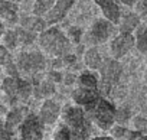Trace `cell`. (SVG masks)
Here are the masks:
<instances>
[{
    "instance_id": "obj_1",
    "label": "cell",
    "mask_w": 147,
    "mask_h": 140,
    "mask_svg": "<svg viewBox=\"0 0 147 140\" xmlns=\"http://www.w3.org/2000/svg\"><path fill=\"white\" fill-rule=\"evenodd\" d=\"M62 121L71 130V140H88L91 133V120L80 106H66L62 110Z\"/></svg>"
},
{
    "instance_id": "obj_2",
    "label": "cell",
    "mask_w": 147,
    "mask_h": 140,
    "mask_svg": "<svg viewBox=\"0 0 147 140\" xmlns=\"http://www.w3.org/2000/svg\"><path fill=\"white\" fill-rule=\"evenodd\" d=\"M87 116L91 121H94L100 129L110 130L115 123V107L105 98L98 97L94 103L84 107Z\"/></svg>"
},
{
    "instance_id": "obj_3",
    "label": "cell",
    "mask_w": 147,
    "mask_h": 140,
    "mask_svg": "<svg viewBox=\"0 0 147 140\" xmlns=\"http://www.w3.org/2000/svg\"><path fill=\"white\" fill-rule=\"evenodd\" d=\"M40 45L53 56H62L69 51V41L56 28H51L40 35Z\"/></svg>"
},
{
    "instance_id": "obj_4",
    "label": "cell",
    "mask_w": 147,
    "mask_h": 140,
    "mask_svg": "<svg viewBox=\"0 0 147 140\" xmlns=\"http://www.w3.org/2000/svg\"><path fill=\"white\" fill-rule=\"evenodd\" d=\"M20 140H42L43 139V123L39 116L28 114L19 126Z\"/></svg>"
},
{
    "instance_id": "obj_5",
    "label": "cell",
    "mask_w": 147,
    "mask_h": 140,
    "mask_svg": "<svg viewBox=\"0 0 147 140\" xmlns=\"http://www.w3.org/2000/svg\"><path fill=\"white\" fill-rule=\"evenodd\" d=\"M45 68V58L39 52H23L18 58V69L26 74H35Z\"/></svg>"
},
{
    "instance_id": "obj_6",
    "label": "cell",
    "mask_w": 147,
    "mask_h": 140,
    "mask_svg": "<svg viewBox=\"0 0 147 140\" xmlns=\"http://www.w3.org/2000/svg\"><path fill=\"white\" fill-rule=\"evenodd\" d=\"M120 75H121V65L114 59L105 61L102 64V68H101V77H102L104 90L108 91L118 81Z\"/></svg>"
},
{
    "instance_id": "obj_7",
    "label": "cell",
    "mask_w": 147,
    "mask_h": 140,
    "mask_svg": "<svg viewBox=\"0 0 147 140\" xmlns=\"http://www.w3.org/2000/svg\"><path fill=\"white\" fill-rule=\"evenodd\" d=\"M61 114H62L61 107L53 100H45L39 110V117L43 124H53L59 118Z\"/></svg>"
},
{
    "instance_id": "obj_8",
    "label": "cell",
    "mask_w": 147,
    "mask_h": 140,
    "mask_svg": "<svg viewBox=\"0 0 147 140\" xmlns=\"http://www.w3.org/2000/svg\"><path fill=\"white\" fill-rule=\"evenodd\" d=\"M113 30V26H111V22H107V20H97L90 33H88V41L92 42V43H101L104 41H107V38L110 36Z\"/></svg>"
},
{
    "instance_id": "obj_9",
    "label": "cell",
    "mask_w": 147,
    "mask_h": 140,
    "mask_svg": "<svg viewBox=\"0 0 147 140\" xmlns=\"http://www.w3.org/2000/svg\"><path fill=\"white\" fill-rule=\"evenodd\" d=\"M134 45V38L130 33L123 32L121 35H118L113 43H111V53L114 58H121L123 55H125Z\"/></svg>"
},
{
    "instance_id": "obj_10",
    "label": "cell",
    "mask_w": 147,
    "mask_h": 140,
    "mask_svg": "<svg viewBox=\"0 0 147 140\" xmlns=\"http://www.w3.org/2000/svg\"><path fill=\"white\" fill-rule=\"evenodd\" d=\"M75 0H56L55 5L52 6V9L46 13V22L48 23H55L58 20H61L65 13L68 12V9L74 5Z\"/></svg>"
},
{
    "instance_id": "obj_11",
    "label": "cell",
    "mask_w": 147,
    "mask_h": 140,
    "mask_svg": "<svg viewBox=\"0 0 147 140\" xmlns=\"http://www.w3.org/2000/svg\"><path fill=\"white\" fill-rule=\"evenodd\" d=\"M110 133L115 140H147V134L138 133L136 130L125 129L124 126H120V124L113 126L110 129Z\"/></svg>"
},
{
    "instance_id": "obj_12",
    "label": "cell",
    "mask_w": 147,
    "mask_h": 140,
    "mask_svg": "<svg viewBox=\"0 0 147 140\" xmlns=\"http://www.w3.org/2000/svg\"><path fill=\"white\" fill-rule=\"evenodd\" d=\"M98 91L95 90H90V88H84V87H80L77 88L75 91L72 93V98L75 101L77 106H82V107H87L88 104L94 103L97 98H98Z\"/></svg>"
},
{
    "instance_id": "obj_13",
    "label": "cell",
    "mask_w": 147,
    "mask_h": 140,
    "mask_svg": "<svg viewBox=\"0 0 147 140\" xmlns=\"http://www.w3.org/2000/svg\"><path fill=\"white\" fill-rule=\"evenodd\" d=\"M95 2L101 7L104 16L110 22H113V23L118 22V19H120V7L117 5V0H95Z\"/></svg>"
},
{
    "instance_id": "obj_14",
    "label": "cell",
    "mask_w": 147,
    "mask_h": 140,
    "mask_svg": "<svg viewBox=\"0 0 147 140\" xmlns=\"http://www.w3.org/2000/svg\"><path fill=\"white\" fill-rule=\"evenodd\" d=\"M26 116H28L26 108H23V107H16V108H12L10 111L6 113L5 123H6V126H7L12 131H15V129H19V126L22 124V121L25 120Z\"/></svg>"
},
{
    "instance_id": "obj_15",
    "label": "cell",
    "mask_w": 147,
    "mask_h": 140,
    "mask_svg": "<svg viewBox=\"0 0 147 140\" xmlns=\"http://www.w3.org/2000/svg\"><path fill=\"white\" fill-rule=\"evenodd\" d=\"M3 91L6 95L12 100H19V91H20V78L18 77H7L3 80Z\"/></svg>"
},
{
    "instance_id": "obj_16",
    "label": "cell",
    "mask_w": 147,
    "mask_h": 140,
    "mask_svg": "<svg viewBox=\"0 0 147 140\" xmlns=\"http://www.w3.org/2000/svg\"><path fill=\"white\" fill-rule=\"evenodd\" d=\"M45 23L46 20L40 19L39 16H33V18H25L22 20V26L28 30H32V32H38V30H43L45 29Z\"/></svg>"
},
{
    "instance_id": "obj_17",
    "label": "cell",
    "mask_w": 147,
    "mask_h": 140,
    "mask_svg": "<svg viewBox=\"0 0 147 140\" xmlns=\"http://www.w3.org/2000/svg\"><path fill=\"white\" fill-rule=\"evenodd\" d=\"M138 18H137V15H134V13H127V15H124V18H123V20H121V30L123 32H125V33H130V32H133L137 26H138Z\"/></svg>"
},
{
    "instance_id": "obj_18",
    "label": "cell",
    "mask_w": 147,
    "mask_h": 140,
    "mask_svg": "<svg viewBox=\"0 0 147 140\" xmlns=\"http://www.w3.org/2000/svg\"><path fill=\"white\" fill-rule=\"evenodd\" d=\"M84 59H85V64H87L90 68H92V69L100 68L101 64H102V59H101V56H100V53H98V51H97L95 48L88 49Z\"/></svg>"
},
{
    "instance_id": "obj_19",
    "label": "cell",
    "mask_w": 147,
    "mask_h": 140,
    "mask_svg": "<svg viewBox=\"0 0 147 140\" xmlns=\"http://www.w3.org/2000/svg\"><path fill=\"white\" fill-rule=\"evenodd\" d=\"M33 93L36 94V97L39 98H46V97H51L53 93H55V85L52 81H45V83H40L35 90Z\"/></svg>"
},
{
    "instance_id": "obj_20",
    "label": "cell",
    "mask_w": 147,
    "mask_h": 140,
    "mask_svg": "<svg viewBox=\"0 0 147 140\" xmlns=\"http://www.w3.org/2000/svg\"><path fill=\"white\" fill-rule=\"evenodd\" d=\"M56 0H35V6H33V13L36 16H42L45 13H48L52 6L55 5Z\"/></svg>"
},
{
    "instance_id": "obj_21",
    "label": "cell",
    "mask_w": 147,
    "mask_h": 140,
    "mask_svg": "<svg viewBox=\"0 0 147 140\" xmlns=\"http://www.w3.org/2000/svg\"><path fill=\"white\" fill-rule=\"evenodd\" d=\"M80 87H84V88H90V90H95L98 91V83H97V78L90 74V72H84L81 77H80Z\"/></svg>"
},
{
    "instance_id": "obj_22",
    "label": "cell",
    "mask_w": 147,
    "mask_h": 140,
    "mask_svg": "<svg viewBox=\"0 0 147 140\" xmlns=\"http://www.w3.org/2000/svg\"><path fill=\"white\" fill-rule=\"evenodd\" d=\"M137 48L140 52L147 53V26H140L137 30Z\"/></svg>"
},
{
    "instance_id": "obj_23",
    "label": "cell",
    "mask_w": 147,
    "mask_h": 140,
    "mask_svg": "<svg viewBox=\"0 0 147 140\" xmlns=\"http://www.w3.org/2000/svg\"><path fill=\"white\" fill-rule=\"evenodd\" d=\"M16 35H18V41L22 42V43H25V45L32 43V42L35 41V35H33V32L25 29L23 26H20V28L16 29Z\"/></svg>"
},
{
    "instance_id": "obj_24",
    "label": "cell",
    "mask_w": 147,
    "mask_h": 140,
    "mask_svg": "<svg viewBox=\"0 0 147 140\" xmlns=\"http://www.w3.org/2000/svg\"><path fill=\"white\" fill-rule=\"evenodd\" d=\"M18 35H16V30H6L5 35H3V45L7 48V49H13L16 48L18 45Z\"/></svg>"
},
{
    "instance_id": "obj_25",
    "label": "cell",
    "mask_w": 147,
    "mask_h": 140,
    "mask_svg": "<svg viewBox=\"0 0 147 140\" xmlns=\"http://www.w3.org/2000/svg\"><path fill=\"white\" fill-rule=\"evenodd\" d=\"M71 139H72V134L66 124L59 126L56 129V131L53 133V140H71Z\"/></svg>"
},
{
    "instance_id": "obj_26",
    "label": "cell",
    "mask_w": 147,
    "mask_h": 140,
    "mask_svg": "<svg viewBox=\"0 0 147 140\" xmlns=\"http://www.w3.org/2000/svg\"><path fill=\"white\" fill-rule=\"evenodd\" d=\"M128 118H130V110L128 108L121 107V108H117L115 110V123H118L120 126H123Z\"/></svg>"
},
{
    "instance_id": "obj_27",
    "label": "cell",
    "mask_w": 147,
    "mask_h": 140,
    "mask_svg": "<svg viewBox=\"0 0 147 140\" xmlns=\"http://www.w3.org/2000/svg\"><path fill=\"white\" fill-rule=\"evenodd\" d=\"M133 126H134V130L136 131L143 133V134H147V118H144V117H136L133 120Z\"/></svg>"
},
{
    "instance_id": "obj_28",
    "label": "cell",
    "mask_w": 147,
    "mask_h": 140,
    "mask_svg": "<svg viewBox=\"0 0 147 140\" xmlns=\"http://www.w3.org/2000/svg\"><path fill=\"white\" fill-rule=\"evenodd\" d=\"M13 133L5 123V120H0V140H12L13 139Z\"/></svg>"
},
{
    "instance_id": "obj_29",
    "label": "cell",
    "mask_w": 147,
    "mask_h": 140,
    "mask_svg": "<svg viewBox=\"0 0 147 140\" xmlns=\"http://www.w3.org/2000/svg\"><path fill=\"white\" fill-rule=\"evenodd\" d=\"M69 35L72 36V39L75 41V42H78L80 38H81V30H80L78 28H71V29H69Z\"/></svg>"
},
{
    "instance_id": "obj_30",
    "label": "cell",
    "mask_w": 147,
    "mask_h": 140,
    "mask_svg": "<svg viewBox=\"0 0 147 140\" xmlns=\"http://www.w3.org/2000/svg\"><path fill=\"white\" fill-rule=\"evenodd\" d=\"M9 2H10V0H0V16L3 15V12H5V9L7 7Z\"/></svg>"
},
{
    "instance_id": "obj_31",
    "label": "cell",
    "mask_w": 147,
    "mask_h": 140,
    "mask_svg": "<svg viewBox=\"0 0 147 140\" xmlns=\"http://www.w3.org/2000/svg\"><path fill=\"white\" fill-rule=\"evenodd\" d=\"M91 140H115L113 136H98V137H94Z\"/></svg>"
},
{
    "instance_id": "obj_32",
    "label": "cell",
    "mask_w": 147,
    "mask_h": 140,
    "mask_svg": "<svg viewBox=\"0 0 147 140\" xmlns=\"http://www.w3.org/2000/svg\"><path fill=\"white\" fill-rule=\"evenodd\" d=\"M6 113H7L6 107H5L3 104H0V117H2V116H6Z\"/></svg>"
},
{
    "instance_id": "obj_33",
    "label": "cell",
    "mask_w": 147,
    "mask_h": 140,
    "mask_svg": "<svg viewBox=\"0 0 147 140\" xmlns=\"http://www.w3.org/2000/svg\"><path fill=\"white\" fill-rule=\"evenodd\" d=\"M5 32H6L5 25H3V22H2V20H0V36H3V35H5Z\"/></svg>"
},
{
    "instance_id": "obj_34",
    "label": "cell",
    "mask_w": 147,
    "mask_h": 140,
    "mask_svg": "<svg viewBox=\"0 0 147 140\" xmlns=\"http://www.w3.org/2000/svg\"><path fill=\"white\" fill-rule=\"evenodd\" d=\"M65 62H66V64H68V62H69V64H71V62H75V56H66V58H65Z\"/></svg>"
},
{
    "instance_id": "obj_35",
    "label": "cell",
    "mask_w": 147,
    "mask_h": 140,
    "mask_svg": "<svg viewBox=\"0 0 147 140\" xmlns=\"http://www.w3.org/2000/svg\"><path fill=\"white\" fill-rule=\"evenodd\" d=\"M134 2H136V0H123V3H125V5H128V6L134 5Z\"/></svg>"
},
{
    "instance_id": "obj_36",
    "label": "cell",
    "mask_w": 147,
    "mask_h": 140,
    "mask_svg": "<svg viewBox=\"0 0 147 140\" xmlns=\"http://www.w3.org/2000/svg\"><path fill=\"white\" fill-rule=\"evenodd\" d=\"M15 2H20V0H15Z\"/></svg>"
}]
</instances>
